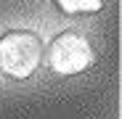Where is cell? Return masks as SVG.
<instances>
[{"mask_svg":"<svg viewBox=\"0 0 122 119\" xmlns=\"http://www.w3.org/2000/svg\"><path fill=\"white\" fill-rule=\"evenodd\" d=\"M43 61V40L32 29H11L0 37V71L11 79H27Z\"/></svg>","mask_w":122,"mask_h":119,"instance_id":"obj_1","label":"cell"},{"mask_svg":"<svg viewBox=\"0 0 122 119\" xmlns=\"http://www.w3.org/2000/svg\"><path fill=\"white\" fill-rule=\"evenodd\" d=\"M96 61V50L82 32H61L48 45V66L53 74H80Z\"/></svg>","mask_w":122,"mask_h":119,"instance_id":"obj_2","label":"cell"},{"mask_svg":"<svg viewBox=\"0 0 122 119\" xmlns=\"http://www.w3.org/2000/svg\"><path fill=\"white\" fill-rule=\"evenodd\" d=\"M56 8L66 16L77 13H98L104 8V0H56Z\"/></svg>","mask_w":122,"mask_h":119,"instance_id":"obj_3","label":"cell"}]
</instances>
